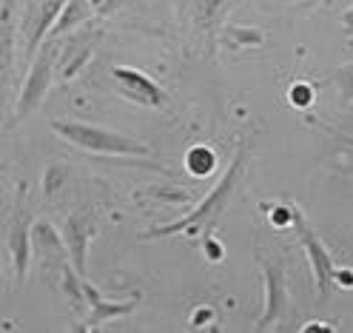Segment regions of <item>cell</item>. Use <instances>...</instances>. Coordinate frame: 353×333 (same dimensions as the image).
<instances>
[{
    "instance_id": "1",
    "label": "cell",
    "mask_w": 353,
    "mask_h": 333,
    "mask_svg": "<svg viewBox=\"0 0 353 333\" xmlns=\"http://www.w3.org/2000/svg\"><path fill=\"white\" fill-rule=\"evenodd\" d=\"M248 157H251V145L245 143V145H242V148L234 154L228 171L219 176L216 185L203 196L200 205H196L191 214H185L183 219H174V222H168V225H157V228L145 231L143 239H163V236H171V234H200V231L211 228L214 222L223 216L225 205L231 203V194H234V188H236V183H239L242 171H245V165H248Z\"/></svg>"
},
{
    "instance_id": "2",
    "label": "cell",
    "mask_w": 353,
    "mask_h": 333,
    "mask_svg": "<svg viewBox=\"0 0 353 333\" xmlns=\"http://www.w3.org/2000/svg\"><path fill=\"white\" fill-rule=\"evenodd\" d=\"M52 131L92 154H114V157H120V154L123 157H148L151 154L145 143H137L125 134H117V131H108L100 125L77 123V120H52Z\"/></svg>"
},
{
    "instance_id": "3",
    "label": "cell",
    "mask_w": 353,
    "mask_h": 333,
    "mask_svg": "<svg viewBox=\"0 0 353 333\" xmlns=\"http://www.w3.org/2000/svg\"><path fill=\"white\" fill-rule=\"evenodd\" d=\"M291 225L296 228V236L302 242V248L307 254V262H311V271H314V279H316V287H319V299H327L330 291L336 285V265L330 259L327 248L322 245V239L316 236V231L307 225V219L302 216V211L294 205V222Z\"/></svg>"
},
{
    "instance_id": "4",
    "label": "cell",
    "mask_w": 353,
    "mask_h": 333,
    "mask_svg": "<svg viewBox=\"0 0 353 333\" xmlns=\"http://www.w3.org/2000/svg\"><path fill=\"white\" fill-rule=\"evenodd\" d=\"M57 43L60 40H46V46L43 52L32 60V72H29V80L23 85V92H20V103H17V120H23L29 111H34L46 94V88L52 83V74H54V60H57Z\"/></svg>"
},
{
    "instance_id": "5",
    "label": "cell",
    "mask_w": 353,
    "mask_h": 333,
    "mask_svg": "<svg viewBox=\"0 0 353 333\" xmlns=\"http://www.w3.org/2000/svg\"><path fill=\"white\" fill-rule=\"evenodd\" d=\"M63 242L69 245V256L74 271L85 276V251H88V242L97 234V214L92 208H77L65 216L63 222Z\"/></svg>"
},
{
    "instance_id": "6",
    "label": "cell",
    "mask_w": 353,
    "mask_h": 333,
    "mask_svg": "<svg viewBox=\"0 0 353 333\" xmlns=\"http://www.w3.org/2000/svg\"><path fill=\"white\" fill-rule=\"evenodd\" d=\"M112 77H114V85L117 92L125 94L131 103L137 105H145V108H163L168 103L165 92L154 83L148 74L137 72V69H125V65H114L112 69Z\"/></svg>"
},
{
    "instance_id": "7",
    "label": "cell",
    "mask_w": 353,
    "mask_h": 333,
    "mask_svg": "<svg viewBox=\"0 0 353 333\" xmlns=\"http://www.w3.org/2000/svg\"><path fill=\"white\" fill-rule=\"evenodd\" d=\"M83 296L88 302V319L80 325V330H97L108 319H117V316L131 314V310L137 307V302H140L137 294L131 296V299H123V302H108V299L100 296V291L88 279H83Z\"/></svg>"
},
{
    "instance_id": "8",
    "label": "cell",
    "mask_w": 353,
    "mask_h": 333,
    "mask_svg": "<svg viewBox=\"0 0 353 333\" xmlns=\"http://www.w3.org/2000/svg\"><path fill=\"white\" fill-rule=\"evenodd\" d=\"M262 274H265V296H268V302H265V314L259 319V330L265 327H274L276 319L288 310V294H285V274L276 262H262Z\"/></svg>"
},
{
    "instance_id": "9",
    "label": "cell",
    "mask_w": 353,
    "mask_h": 333,
    "mask_svg": "<svg viewBox=\"0 0 353 333\" xmlns=\"http://www.w3.org/2000/svg\"><path fill=\"white\" fill-rule=\"evenodd\" d=\"M9 248H12V262L17 279H26L29 271V254H32V236H29V216L23 203H17V214H14V225L9 231Z\"/></svg>"
},
{
    "instance_id": "10",
    "label": "cell",
    "mask_w": 353,
    "mask_h": 333,
    "mask_svg": "<svg viewBox=\"0 0 353 333\" xmlns=\"http://www.w3.org/2000/svg\"><path fill=\"white\" fill-rule=\"evenodd\" d=\"M14 32V0H0V83L12 69Z\"/></svg>"
},
{
    "instance_id": "11",
    "label": "cell",
    "mask_w": 353,
    "mask_h": 333,
    "mask_svg": "<svg viewBox=\"0 0 353 333\" xmlns=\"http://www.w3.org/2000/svg\"><path fill=\"white\" fill-rule=\"evenodd\" d=\"M63 6H65V0H40V9L34 14V23L29 26V54H34L37 46H40V40L52 32L54 20L63 12Z\"/></svg>"
},
{
    "instance_id": "12",
    "label": "cell",
    "mask_w": 353,
    "mask_h": 333,
    "mask_svg": "<svg viewBox=\"0 0 353 333\" xmlns=\"http://www.w3.org/2000/svg\"><path fill=\"white\" fill-rule=\"evenodd\" d=\"M85 20V0H65V6L60 12V17L54 20V26L49 32L52 40H57L60 34H69L74 26H80Z\"/></svg>"
},
{
    "instance_id": "13",
    "label": "cell",
    "mask_w": 353,
    "mask_h": 333,
    "mask_svg": "<svg viewBox=\"0 0 353 333\" xmlns=\"http://www.w3.org/2000/svg\"><path fill=\"white\" fill-rule=\"evenodd\" d=\"M185 163H188V171H191L194 176H208V174L216 168V154H214L208 145H194V148L188 151Z\"/></svg>"
},
{
    "instance_id": "14",
    "label": "cell",
    "mask_w": 353,
    "mask_h": 333,
    "mask_svg": "<svg viewBox=\"0 0 353 333\" xmlns=\"http://www.w3.org/2000/svg\"><path fill=\"white\" fill-rule=\"evenodd\" d=\"M291 103L296 105V108H307L311 105V100H314V88L307 85V83H296V85H291Z\"/></svg>"
},
{
    "instance_id": "15",
    "label": "cell",
    "mask_w": 353,
    "mask_h": 333,
    "mask_svg": "<svg viewBox=\"0 0 353 333\" xmlns=\"http://www.w3.org/2000/svg\"><path fill=\"white\" fill-rule=\"evenodd\" d=\"M334 80H336V85H339V92H342L347 100H353V63H350V65H342V69L334 74Z\"/></svg>"
},
{
    "instance_id": "16",
    "label": "cell",
    "mask_w": 353,
    "mask_h": 333,
    "mask_svg": "<svg viewBox=\"0 0 353 333\" xmlns=\"http://www.w3.org/2000/svg\"><path fill=\"white\" fill-rule=\"evenodd\" d=\"M305 330H334V325H322V322H307Z\"/></svg>"
}]
</instances>
